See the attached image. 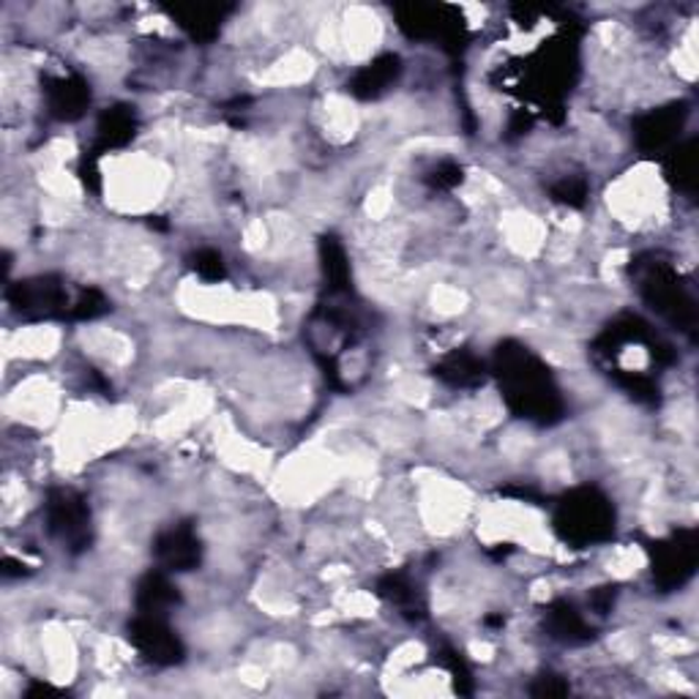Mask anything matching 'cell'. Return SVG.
<instances>
[{
  "label": "cell",
  "mask_w": 699,
  "mask_h": 699,
  "mask_svg": "<svg viewBox=\"0 0 699 699\" xmlns=\"http://www.w3.org/2000/svg\"><path fill=\"white\" fill-rule=\"evenodd\" d=\"M531 126H533V115L525 113V110H516V113L511 115L508 129H505V132H508V134H505V137H508V140L522 137V134L531 132Z\"/></svg>",
  "instance_id": "cell-31"
},
{
  "label": "cell",
  "mask_w": 699,
  "mask_h": 699,
  "mask_svg": "<svg viewBox=\"0 0 699 699\" xmlns=\"http://www.w3.org/2000/svg\"><path fill=\"white\" fill-rule=\"evenodd\" d=\"M80 181L85 184L88 192H93V195H99L102 192V175H99V154L96 151H85V156L80 158Z\"/></svg>",
  "instance_id": "cell-28"
},
{
  "label": "cell",
  "mask_w": 699,
  "mask_h": 699,
  "mask_svg": "<svg viewBox=\"0 0 699 699\" xmlns=\"http://www.w3.org/2000/svg\"><path fill=\"white\" fill-rule=\"evenodd\" d=\"M6 301L25 320H66L72 311L66 285L61 276L52 274L14 281L6 287Z\"/></svg>",
  "instance_id": "cell-4"
},
{
  "label": "cell",
  "mask_w": 699,
  "mask_h": 699,
  "mask_svg": "<svg viewBox=\"0 0 699 699\" xmlns=\"http://www.w3.org/2000/svg\"><path fill=\"white\" fill-rule=\"evenodd\" d=\"M613 380L620 386L628 397H634L637 402L645 404H659V386H656L654 378L643 372H626V369H613Z\"/></svg>",
  "instance_id": "cell-22"
},
{
  "label": "cell",
  "mask_w": 699,
  "mask_h": 699,
  "mask_svg": "<svg viewBox=\"0 0 699 699\" xmlns=\"http://www.w3.org/2000/svg\"><path fill=\"white\" fill-rule=\"evenodd\" d=\"M544 628L552 639H557V643L563 645H585L596 637V631L587 626V620L574 609L572 602H566V598H557V602H552L549 607H546Z\"/></svg>",
  "instance_id": "cell-14"
},
{
  "label": "cell",
  "mask_w": 699,
  "mask_h": 699,
  "mask_svg": "<svg viewBox=\"0 0 699 699\" xmlns=\"http://www.w3.org/2000/svg\"><path fill=\"white\" fill-rule=\"evenodd\" d=\"M25 697L28 699H39V697H63V691L61 689H55V686H50V683H31L25 689Z\"/></svg>",
  "instance_id": "cell-34"
},
{
  "label": "cell",
  "mask_w": 699,
  "mask_h": 699,
  "mask_svg": "<svg viewBox=\"0 0 699 699\" xmlns=\"http://www.w3.org/2000/svg\"><path fill=\"white\" fill-rule=\"evenodd\" d=\"M129 643L145 661L156 667H175L186 659V648L178 634L167 626L162 615H143L129 623Z\"/></svg>",
  "instance_id": "cell-8"
},
{
  "label": "cell",
  "mask_w": 699,
  "mask_h": 699,
  "mask_svg": "<svg viewBox=\"0 0 699 699\" xmlns=\"http://www.w3.org/2000/svg\"><path fill=\"white\" fill-rule=\"evenodd\" d=\"M634 281H637V290L643 296V301L648 304L656 315H661L664 320L672 322L680 331H695L697 326V304L689 296L686 285L680 281L678 271H675L669 263H661L659 257H639L631 266Z\"/></svg>",
  "instance_id": "cell-3"
},
{
  "label": "cell",
  "mask_w": 699,
  "mask_h": 699,
  "mask_svg": "<svg viewBox=\"0 0 699 699\" xmlns=\"http://www.w3.org/2000/svg\"><path fill=\"white\" fill-rule=\"evenodd\" d=\"M699 561V542L695 531H675L664 542L650 546L654 579L661 590H678L695 577Z\"/></svg>",
  "instance_id": "cell-5"
},
{
  "label": "cell",
  "mask_w": 699,
  "mask_h": 699,
  "mask_svg": "<svg viewBox=\"0 0 699 699\" xmlns=\"http://www.w3.org/2000/svg\"><path fill=\"white\" fill-rule=\"evenodd\" d=\"M484 623L486 626H505V618L503 615H490V618H486Z\"/></svg>",
  "instance_id": "cell-35"
},
{
  "label": "cell",
  "mask_w": 699,
  "mask_h": 699,
  "mask_svg": "<svg viewBox=\"0 0 699 699\" xmlns=\"http://www.w3.org/2000/svg\"><path fill=\"white\" fill-rule=\"evenodd\" d=\"M44 99L47 113L55 121L72 123L85 115L88 104H91V85L80 74H63V78H44Z\"/></svg>",
  "instance_id": "cell-12"
},
{
  "label": "cell",
  "mask_w": 699,
  "mask_h": 699,
  "mask_svg": "<svg viewBox=\"0 0 699 699\" xmlns=\"http://www.w3.org/2000/svg\"><path fill=\"white\" fill-rule=\"evenodd\" d=\"M568 683L561 678V675H552V672H544L538 675L536 680H533L531 686V695L533 697H566L568 695Z\"/></svg>",
  "instance_id": "cell-29"
},
{
  "label": "cell",
  "mask_w": 699,
  "mask_h": 699,
  "mask_svg": "<svg viewBox=\"0 0 699 699\" xmlns=\"http://www.w3.org/2000/svg\"><path fill=\"white\" fill-rule=\"evenodd\" d=\"M615 598H618V587H596L590 593V607L596 609L598 615H607L609 609L615 607Z\"/></svg>",
  "instance_id": "cell-30"
},
{
  "label": "cell",
  "mask_w": 699,
  "mask_h": 699,
  "mask_svg": "<svg viewBox=\"0 0 699 699\" xmlns=\"http://www.w3.org/2000/svg\"><path fill=\"white\" fill-rule=\"evenodd\" d=\"M552 525L561 542L574 549H585L615 536V508L596 486H579L561 497Z\"/></svg>",
  "instance_id": "cell-2"
},
{
  "label": "cell",
  "mask_w": 699,
  "mask_h": 699,
  "mask_svg": "<svg viewBox=\"0 0 699 699\" xmlns=\"http://www.w3.org/2000/svg\"><path fill=\"white\" fill-rule=\"evenodd\" d=\"M628 345H643V348H648L650 358H654L656 363H661V367H669V363L675 361L672 345L664 342L659 333L637 315H620L618 320L609 322L602 331V337L593 342V350L604 358H618L620 350L628 348Z\"/></svg>",
  "instance_id": "cell-7"
},
{
  "label": "cell",
  "mask_w": 699,
  "mask_h": 699,
  "mask_svg": "<svg viewBox=\"0 0 699 699\" xmlns=\"http://www.w3.org/2000/svg\"><path fill=\"white\" fill-rule=\"evenodd\" d=\"M549 195L555 203L566 205V208H585L590 189H587L585 178H563L549 186Z\"/></svg>",
  "instance_id": "cell-25"
},
{
  "label": "cell",
  "mask_w": 699,
  "mask_h": 699,
  "mask_svg": "<svg viewBox=\"0 0 699 699\" xmlns=\"http://www.w3.org/2000/svg\"><path fill=\"white\" fill-rule=\"evenodd\" d=\"M0 574H3L6 579H14V577H28V566L22 561H17V557H3V563H0Z\"/></svg>",
  "instance_id": "cell-33"
},
{
  "label": "cell",
  "mask_w": 699,
  "mask_h": 699,
  "mask_svg": "<svg viewBox=\"0 0 699 699\" xmlns=\"http://www.w3.org/2000/svg\"><path fill=\"white\" fill-rule=\"evenodd\" d=\"M189 266L199 279L210 281V285H216V281H222L227 276L225 260H222L219 251H214V249H197L195 255L189 257Z\"/></svg>",
  "instance_id": "cell-26"
},
{
  "label": "cell",
  "mask_w": 699,
  "mask_h": 699,
  "mask_svg": "<svg viewBox=\"0 0 699 699\" xmlns=\"http://www.w3.org/2000/svg\"><path fill=\"white\" fill-rule=\"evenodd\" d=\"M397 20L410 39H440L445 47H462L465 25L449 6H399Z\"/></svg>",
  "instance_id": "cell-9"
},
{
  "label": "cell",
  "mask_w": 699,
  "mask_h": 699,
  "mask_svg": "<svg viewBox=\"0 0 699 699\" xmlns=\"http://www.w3.org/2000/svg\"><path fill=\"white\" fill-rule=\"evenodd\" d=\"M230 9H216V6H178V9H169L173 20L189 33L192 39L199 44H208L219 37L222 28V14Z\"/></svg>",
  "instance_id": "cell-20"
},
{
  "label": "cell",
  "mask_w": 699,
  "mask_h": 699,
  "mask_svg": "<svg viewBox=\"0 0 699 699\" xmlns=\"http://www.w3.org/2000/svg\"><path fill=\"white\" fill-rule=\"evenodd\" d=\"M432 374L443 380L445 386H451V389H479L486 380V374H490V369L475 352L454 350L443 361L434 363Z\"/></svg>",
  "instance_id": "cell-16"
},
{
  "label": "cell",
  "mask_w": 699,
  "mask_h": 699,
  "mask_svg": "<svg viewBox=\"0 0 699 699\" xmlns=\"http://www.w3.org/2000/svg\"><path fill=\"white\" fill-rule=\"evenodd\" d=\"M424 181H426V186H432V189L451 192V189H456V186H462V181H465V169H462L456 162H440L438 167L429 169V175Z\"/></svg>",
  "instance_id": "cell-27"
},
{
  "label": "cell",
  "mask_w": 699,
  "mask_h": 699,
  "mask_svg": "<svg viewBox=\"0 0 699 699\" xmlns=\"http://www.w3.org/2000/svg\"><path fill=\"white\" fill-rule=\"evenodd\" d=\"M402 58L397 52H386V55L374 58L372 63L358 69L348 82L350 96L361 99V102H372L380 99L391 85H397V80L402 78Z\"/></svg>",
  "instance_id": "cell-13"
},
{
  "label": "cell",
  "mask_w": 699,
  "mask_h": 699,
  "mask_svg": "<svg viewBox=\"0 0 699 699\" xmlns=\"http://www.w3.org/2000/svg\"><path fill=\"white\" fill-rule=\"evenodd\" d=\"M320 266L326 276V292L328 296H350L352 276H350V260L345 246L339 244L337 235H322L320 238Z\"/></svg>",
  "instance_id": "cell-17"
},
{
  "label": "cell",
  "mask_w": 699,
  "mask_h": 699,
  "mask_svg": "<svg viewBox=\"0 0 699 699\" xmlns=\"http://www.w3.org/2000/svg\"><path fill=\"white\" fill-rule=\"evenodd\" d=\"M47 527L55 538H61L69 546V552L88 549L91 544V511L82 495L72 490H50L44 503Z\"/></svg>",
  "instance_id": "cell-6"
},
{
  "label": "cell",
  "mask_w": 699,
  "mask_h": 699,
  "mask_svg": "<svg viewBox=\"0 0 699 699\" xmlns=\"http://www.w3.org/2000/svg\"><path fill=\"white\" fill-rule=\"evenodd\" d=\"M134 134H137V115H134V110L126 107V104H115V107L102 110V115H99L96 145H93V151L102 156L104 151L126 148L134 140Z\"/></svg>",
  "instance_id": "cell-15"
},
{
  "label": "cell",
  "mask_w": 699,
  "mask_h": 699,
  "mask_svg": "<svg viewBox=\"0 0 699 699\" xmlns=\"http://www.w3.org/2000/svg\"><path fill=\"white\" fill-rule=\"evenodd\" d=\"M664 175H667L669 184L675 189L686 192L691 195L695 192V181H697V140H689L686 145L675 148L672 154L664 162Z\"/></svg>",
  "instance_id": "cell-21"
},
{
  "label": "cell",
  "mask_w": 699,
  "mask_h": 699,
  "mask_svg": "<svg viewBox=\"0 0 699 699\" xmlns=\"http://www.w3.org/2000/svg\"><path fill=\"white\" fill-rule=\"evenodd\" d=\"M154 557L164 572L184 574L197 568L199 561H203V544H199L195 527L184 522V525L167 527L164 533H158L154 542Z\"/></svg>",
  "instance_id": "cell-11"
},
{
  "label": "cell",
  "mask_w": 699,
  "mask_h": 699,
  "mask_svg": "<svg viewBox=\"0 0 699 699\" xmlns=\"http://www.w3.org/2000/svg\"><path fill=\"white\" fill-rule=\"evenodd\" d=\"M501 495L505 497H516V501H527V503H542V495L531 486H503Z\"/></svg>",
  "instance_id": "cell-32"
},
{
  "label": "cell",
  "mask_w": 699,
  "mask_h": 699,
  "mask_svg": "<svg viewBox=\"0 0 699 699\" xmlns=\"http://www.w3.org/2000/svg\"><path fill=\"white\" fill-rule=\"evenodd\" d=\"M434 656H438L440 667L449 669L451 680H454L456 695H462V697L473 695V675H470L467 664H465V659H462L460 650H454V648H440Z\"/></svg>",
  "instance_id": "cell-23"
},
{
  "label": "cell",
  "mask_w": 699,
  "mask_h": 699,
  "mask_svg": "<svg viewBox=\"0 0 699 699\" xmlns=\"http://www.w3.org/2000/svg\"><path fill=\"white\" fill-rule=\"evenodd\" d=\"M492 374L503 391V402L522 421L552 426L563 421L566 404L557 391L549 367L531 348L520 342L497 345L492 356Z\"/></svg>",
  "instance_id": "cell-1"
},
{
  "label": "cell",
  "mask_w": 699,
  "mask_h": 699,
  "mask_svg": "<svg viewBox=\"0 0 699 699\" xmlns=\"http://www.w3.org/2000/svg\"><path fill=\"white\" fill-rule=\"evenodd\" d=\"M134 604L143 615H167V609H173L175 604H181L178 587L169 583V577L164 572H148L137 583L134 590Z\"/></svg>",
  "instance_id": "cell-19"
},
{
  "label": "cell",
  "mask_w": 699,
  "mask_h": 699,
  "mask_svg": "<svg viewBox=\"0 0 699 699\" xmlns=\"http://www.w3.org/2000/svg\"><path fill=\"white\" fill-rule=\"evenodd\" d=\"M378 596L397 607L408 620H424L426 618V602L421 590L410 583L404 574H386L378 579Z\"/></svg>",
  "instance_id": "cell-18"
},
{
  "label": "cell",
  "mask_w": 699,
  "mask_h": 699,
  "mask_svg": "<svg viewBox=\"0 0 699 699\" xmlns=\"http://www.w3.org/2000/svg\"><path fill=\"white\" fill-rule=\"evenodd\" d=\"M686 117H689V107H686L683 102L667 104V107L637 115L631 123L634 143H637V148L643 151V154H661V151L675 145L680 129L686 126Z\"/></svg>",
  "instance_id": "cell-10"
},
{
  "label": "cell",
  "mask_w": 699,
  "mask_h": 699,
  "mask_svg": "<svg viewBox=\"0 0 699 699\" xmlns=\"http://www.w3.org/2000/svg\"><path fill=\"white\" fill-rule=\"evenodd\" d=\"M110 301L102 290L96 287H88L80 290V296L72 301V311H69V320H96V317L107 315Z\"/></svg>",
  "instance_id": "cell-24"
}]
</instances>
